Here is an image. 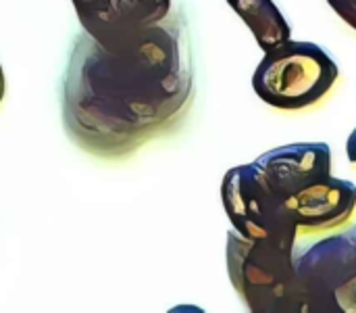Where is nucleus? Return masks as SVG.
<instances>
[{"label": "nucleus", "mask_w": 356, "mask_h": 313, "mask_svg": "<svg viewBox=\"0 0 356 313\" xmlns=\"http://www.w3.org/2000/svg\"><path fill=\"white\" fill-rule=\"evenodd\" d=\"M300 313H356V224L296 255Z\"/></svg>", "instance_id": "nucleus-4"}, {"label": "nucleus", "mask_w": 356, "mask_h": 313, "mask_svg": "<svg viewBox=\"0 0 356 313\" xmlns=\"http://www.w3.org/2000/svg\"><path fill=\"white\" fill-rule=\"evenodd\" d=\"M346 155H348L350 163H355L356 165V128L353 130V134H350V138H348V142H346Z\"/></svg>", "instance_id": "nucleus-11"}, {"label": "nucleus", "mask_w": 356, "mask_h": 313, "mask_svg": "<svg viewBox=\"0 0 356 313\" xmlns=\"http://www.w3.org/2000/svg\"><path fill=\"white\" fill-rule=\"evenodd\" d=\"M252 165L286 203L294 192L332 176V148L325 142H294L259 155Z\"/></svg>", "instance_id": "nucleus-7"}, {"label": "nucleus", "mask_w": 356, "mask_h": 313, "mask_svg": "<svg viewBox=\"0 0 356 313\" xmlns=\"http://www.w3.org/2000/svg\"><path fill=\"white\" fill-rule=\"evenodd\" d=\"M286 207L296 222L298 234H327L344 228L355 217L356 186L332 174L288 197Z\"/></svg>", "instance_id": "nucleus-8"}, {"label": "nucleus", "mask_w": 356, "mask_h": 313, "mask_svg": "<svg viewBox=\"0 0 356 313\" xmlns=\"http://www.w3.org/2000/svg\"><path fill=\"white\" fill-rule=\"evenodd\" d=\"M194 63L186 21L161 23L106 48L81 31L60 82L69 138L98 159H125L171 134L194 100Z\"/></svg>", "instance_id": "nucleus-1"}, {"label": "nucleus", "mask_w": 356, "mask_h": 313, "mask_svg": "<svg viewBox=\"0 0 356 313\" xmlns=\"http://www.w3.org/2000/svg\"><path fill=\"white\" fill-rule=\"evenodd\" d=\"M221 203L232 228L252 241L296 243L298 228L286 203L267 186L252 163L225 171Z\"/></svg>", "instance_id": "nucleus-5"}, {"label": "nucleus", "mask_w": 356, "mask_h": 313, "mask_svg": "<svg viewBox=\"0 0 356 313\" xmlns=\"http://www.w3.org/2000/svg\"><path fill=\"white\" fill-rule=\"evenodd\" d=\"M81 31L113 48L169 17L171 0H71Z\"/></svg>", "instance_id": "nucleus-6"}, {"label": "nucleus", "mask_w": 356, "mask_h": 313, "mask_svg": "<svg viewBox=\"0 0 356 313\" xmlns=\"http://www.w3.org/2000/svg\"><path fill=\"white\" fill-rule=\"evenodd\" d=\"M332 10L356 31V0H327Z\"/></svg>", "instance_id": "nucleus-10"}, {"label": "nucleus", "mask_w": 356, "mask_h": 313, "mask_svg": "<svg viewBox=\"0 0 356 313\" xmlns=\"http://www.w3.org/2000/svg\"><path fill=\"white\" fill-rule=\"evenodd\" d=\"M227 4L250 29L263 52L292 40V27L273 0H227Z\"/></svg>", "instance_id": "nucleus-9"}, {"label": "nucleus", "mask_w": 356, "mask_h": 313, "mask_svg": "<svg viewBox=\"0 0 356 313\" xmlns=\"http://www.w3.org/2000/svg\"><path fill=\"white\" fill-rule=\"evenodd\" d=\"M4 92H6V79H4V69L0 65V105L4 100Z\"/></svg>", "instance_id": "nucleus-12"}, {"label": "nucleus", "mask_w": 356, "mask_h": 313, "mask_svg": "<svg viewBox=\"0 0 356 313\" xmlns=\"http://www.w3.org/2000/svg\"><path fill=\"white\" fill-rule=\"evenodd\" d=\"M340 77L332 54L315 42L290 40L267 50L252 75L257 96L273 109L300 111L321 102Z\"/></svg>", "instance_id": "nucleus-3"}, {"label": "nucleus", "mask_w": 356, "mask_h": 313, "mask_svg": "<svg viewBox=\"0 0 356 313\" xmlns=\"http://www.w3.org/2000/svg\"><path fill=\"white\" fill-rule=\"evenodd\" d=\"M227 276L252 313H300L296 243L252 241L234 228L225 245Z\"/></svg>", "instance_id": "nucleus-2"}]
</instances>
